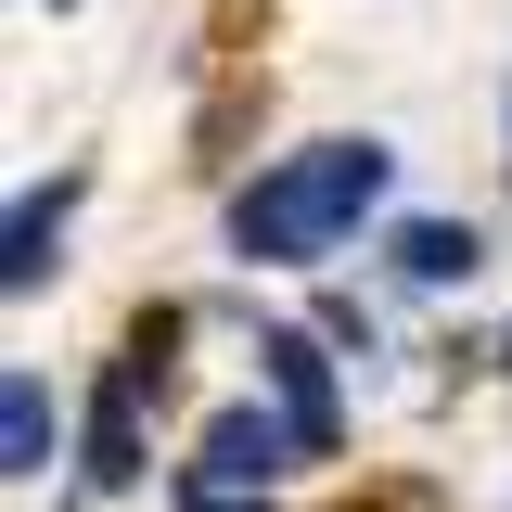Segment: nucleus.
Listing matches in <instances>:
<instances>
[{
    "instance_id": "obj_7",
    "label": "nucleus",
    "mask_w": 512,
    "mask_h": 512,
    "mask_svg": "<svg viewBox=\"0 0 512 512\" xmlns=\"http://www.w3.org/2000/svg\"><path fill=\"white\" fill-rule=\"evenodd\" d=\"M0 474H52V384L39 372L0 384Z\"/></svg>"
},
{
    "instance_id": "obj_2",
    "label": "nucleus",
    "mask_w": 512,
    "mask_h": 512,
    "mask_svg": "<svg viewBox=\"0 0 512 512\" xmlns=\"http://www.w3.org/2000/svg\"><path fill=\"white\" fill-rule=\"evenodd\" d=\"M333 333H256V372H269V397L295 410V436H308V461H333L346 448V410H333V359H320Z\"/></svg>"
},
{
    "instance_id": "obj_9",
    "label": "nucleus",
    "mask_w": 512,
    "mask_h": 512,
    "mask_svg": "<svg viewBox=\"0 0 512 512\" xmlns=\"http://www.w3.org/2000/svg\"><path fill=\"white\" fill-rule=\"evenodd\" d=\"M320 333H333L346 359H372V308H359V295H333V308H320Z\"/></svg>"
},
{
    "instance_id": "obj_3",
    "label": "nucleus",
    "mask_w": 512,
    "mask_h": 512,
    "mask_svg": "<svg viewBox=\"0 0 512 512\" xmlns=\"http://www.w3.org/2000/svg\"><path fill=\"white\" fill-rule=\"evenodd\" d=\"M308 436H295V410H218L205 448H192L180 474H218V487H269V474H295Z\"/></svg>"
},
{
    "instance_id": "obj_4",
    "label": "nucleus",
    "mask_w": 512,
    "mask_h": 512,
    "mask_svg": "<svg viewBox=\"0 0 512 512\" xmlns=\"http://www.w3.org/2000/svg\"><path fill=\"white\" fill-rule=\"evenodd\" d=\"M141 359H116V372L90 384V436H77V474H90V487H128V474H141Z\"/></svg>"
},
{
    "instance_id": "obj_10",
    "label": "nucleus",
    "mask_w": 512,
    "mask_h": 512,
    "mask_svg": "<svg viewBox=\"0 0 512 512\" xmlns=\"http://www.w3.org/2000/svg\"><path fill=\"white\" fill-rule=\"evenodd\" d=\"M500 372H512V346H500Z\"/></svg>"
},
{
    "instance_id": "obj_6",
    "label": "nucleus",
    "mask_w": 512,
    "mask_h": 512,
    "mask_svg": "<svg viewBox=\"0 0 512 512\" xmlns=\"http://www.w3.org/2000/svg\"><path fill=\"white\" fill-rule=\"evenodd\" d=\"M384 256H397L410 282H474V269H487V231H474V218H397Z\"/></svg>"
},
{
    "instance_id": "obj_8",
    "label": "nucleus",
    "mask_w": 512,
    "mask_h": 512,
    "mask_svg": "<svg viewBox=\"0 0 512 512\" xmlns=\"http://www.w3.org/2000/svg\"><path fill=\"white\" fill-rule=\"evenodd\" d=\"M180 512H269V487H218V474H180Z\"/></svg>"
},
{
    "instance_id": "obj_5",
    "label": "nucleus",
    "mask_w": 512,
    "mask_h": 512,
    "mask_svg": "<svg viewBox=\"0 0 512 512\" xmlns=\"http://www.w3.org/2000/svg\"><path fill=\"white\" fill-rule=\"evenodd\" d=\"M64 205L77 192H13V231H0V295H39L64 269Z\"/></svg>"
},
{
    "instance_id": "obj_1",
    "label": "nucleus",
    "mask_w": 512,
    "mask_h": 512,
    "mask_svg": "<svg viewBox=\"0 0 512 512\" xmlns=\"http://www.w3.org/2000/svg\"><path fill=\"white\" fill-rule=\"evenodd\" d=\"M384 180H397L384 141H308V154H282L269 180L231 192V256H256V269H320V256L384 205Z\"/></svg>"
}]
</instances>
